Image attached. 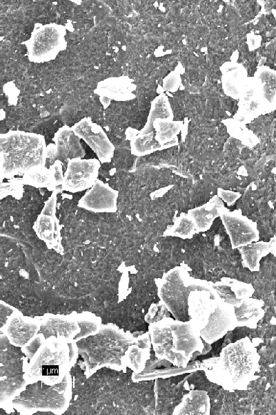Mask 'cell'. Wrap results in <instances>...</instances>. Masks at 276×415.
<instances>
[{
	"label": "cell",
	"mask_w": 276,
	"mask_h": 415,
	"mask_svg": "<svg viewBox=\"0 0 276 415\" xmlns=\"http://www.w3.org/2000/svg\"><path fill=\"white\" fill-rule=\"evenodd\" d=\"M133 344L144 348L141 335L135 338L130 331H125L115 324H102L97 334L76 342L77 363L87 376L103 367L121 370L127 366L125 356Z\"/></svg>",
	"instance_id": "cell-1"
},
{
	"label": "cell",
	"mask_w": 276,
	"mask_h": 415,
	"mask_svg": "<svg viewBox=\"0 0 276 415\" xmlns=\"http://www.w3.org/2000/svg\"><path fill=\"white\" fill-rule=\"evenodd\" d=\"M260 357L248 337L224 347L219 357L202 362L207 378L224 389L246 390L259 368Z\"/></svg>",
	"instance_id": "cell-2"
},
{
	"label": "cell",
	"mask_w": 276,
	"mask_h": 415,
	"mask_svg": "<svg viewBox=\"0 0 276 415\" xmlns=\"http://www.w3.org/2000/svg\"><path fill=\"white\" fill-rule=\"evenodd\" d=\"M148 333L156 357L177 367H186L193 353L204 349L200 331L190 320L166 317L149 324Z\"/></svg>",
	"instance_id": "cell-3"
},
{
	"label": "cell",
	"mask_w": 276,
	"mask_h": 415,
	"mask_svg": "<svg viewBox=\"0 0 276 415\" xmlns=\"http://www.w3.org/2000/svg\"><path fill=\"white\" fill-rule=\"evenodd\" d=\"M170 103L164 94L151 102L147 122L141 130L128 127L126 139L130 140L131 153L137 156L170 147L177 143V136L183 123L173 121Z\"/></svg>",
	"instance_id": "cell-4"
},
{
	"label": "cell",
	"mask_w": 276,
	"mask_h": 415,
	"mask_svg": "<svg viewBox=\"0 0 276 415\" xmlns=\"http://www.w3.org/2000/svg\"><path fill=\"white\" fill-rule=\"evenodd\" d=\"M0 181L23 175L37 165H45L47 146L44 137L38 133L11 130L0 135Z\"/></svg>",
	"instance_id": "cell-5"
},
{
	"label": "cell",
	"mask_w": 276,
	"mask_h": 415,
	"mask_svg": "<svg viewBox=\"0 0 276 415\" xmlns=\"http://www.w3.org/2000/svg\"><path fill=\"white\" fill-rule=\"evenodd\" d=\"M77 357L76 342L51 336L25 365L24 378L27 384L38 380L50 385L58 383L69 373Z\"/></svg>",
	"instance_id": "cell-6"
},
{
	"label": "cell",
	"mask_w": 276,
	"mask_h": 415,
	"mask_svg": "<svg viewBox=\"0 0 276 415\" xmlns=\"http://www.w3.org/2000/svg\"><path fill=\"white\" fill-rule=\"evenodd\" d=\"M72 394L71 376L68 373L55 385L38 380L28 383L11 400V404L22 412L50 411L63 414L68 408Z\"/></svg>",
	"instance_id": "cell-7"
},
{
	"label": "cell",
	"mask_w": 276,
	"mask_h": 415,
	"mask_svg": "<svg viewBox=\"0 0 276 415\" xmlns=\"http://www.w3.org/2000/svg\"><path fill=\"white\" fill-rule=\"evenodd\" d=\"M210 284L192 277L182 267H176L159 280L158 296L175 319L188 321V299L190 293Z\"/></svg>",
	"instance_id": "cell-8"
},
{
	"label": "cell",
	"mask_w": 276,
	"mask_h": 415,
	"mask_svg": "<svg viewBox=\"0 0 276 415\" xmlns=\"http://www.w3.org/2000/svg\"><path fill=\"white\" fill-rule=\"evenodd\" d=\"M0 403L11 401L27 385L24 378L26 355L12 344L6 334L0 336Z\"/></svg>",
	"instance_id": "cell-9"
},
{
	"label": "cell",
	"mask_w": 276,
	"mask_h": 415,
	"mask_svg": "<svg viewBox=\"0 0 276 415\" xmlns=\"http://www.w3.org/2000/svg\"><path fill=\"white\" fill-rule=\"evenodd\" d=\"M66 35V28L63 25L36 24L30 39L23 43L27 47L28 60L41 64L55 59L67 47Z\"/></svg>",
	"instance_id": "cell-10"
},
{
	"label": "cell",
	"mask_w": 276,
	"mask_h": 415,
	"mask_svg": "<svg viewBox=\"0 0 276 415\" xmlns=\"http://www.w3.org/2000/svg\"><path fill=\"white\" fill-rule=\"evenodd\" d=\"M58 192H53L45 202L44 207L33 225V229L39 239L43 241L48 249H54L63 255L64 249L61 244V230L63 225L56 216Z\"/></svg>",
	"instance_id": "cell-11"
},
{
	"label": "cell",
	"mask_w": 276,
	"mask_h": 415,
	"mask_svg": "<svg viewBox=\"0 0 276 415\" xmlns=\"http://www.w3.org/2000/svg\"><path fill=\"white\" fill-rule=\"evenodd\" d=\"M100 163L95 158L70 160L64 173L63 191L75 193L91 188L97 180Z\"/></svg>",
	"instance_id": "cell-12"
},
{
	"label": "cell",
	"mask_w": 276,
	"mask_h": 415,
	"mask_svg": "<svg viewBox=\"0 0 276 415\" xmlns=\"http://www.w3.org/2000/svg\"><path fill=\"white\" fill-rule=\"evenodd\" d=\"M71 129L89 145L101 163L111 161L115 146L101 126L93 122L90 118H84L75 123Z\"/></svg>",
	"instance_id": "cell-13"
},
{
	"label": "cell",
	"mask_w": 276,
	"mask_h": 415,
	"mask_svg": "<svg viewBox=\"0 0 276 415\" xmlns=\"http://www.w3.org/2000/svg\"><path fill=\"white\" fill-rule=\"evenodd\" d=\"M212 284L191 291L188 296L190 320L199 331L206 326L209 317L221 300Z\"/></svg>",
	"instance_id": "cell-14"
},
{
	"label": "cell",
	"mask_w": 276,
	"mask_h": 415,
	"mask_svg": "<svg viewBox=\"0 0 276 415\" xmlns=\"http://www.w3.org/2000/svg\"><path fill=\"white\" fill-rule=\"evenodd\" d=\"M55 144L47 146V158L50 163L59 160L66 167L68 161L75 158H83L86 155L80 140L68 126H63L55 133L53 138Z\"/></svg>",
	"instance_id": "cell-15"
},
{
	"label": "cell",
	"mask_w": 276,
	"mask_h": 415,
	"mask_svg": "<svg viewBox=\"0 0 276 415\" xmlns=\"http://www.w3.org/2000/svg\"><path fill=\"white\" fill-rule=\"evenodd\" d=\"M219 214L230 238L233 248L257 241L259 232L255 223L237 212H230L224 206Z\"/></svg>",
	"instance_id": "cell-16"
},
{
	"label": "cell",
	"mask_w": 276,
	"mask_h": 415,
	"mask_svg": "<svg viewBox=\"0 0 276 415\" xmlns=\"http://www.w3.org/2000/svg\"><path fill=\"white\" fill-rule=\"evenodd\" d=\"M237 326L235 307L221 300L210 315L206 326L200 331L201 338L210 344Z\"/></svg>",
	"instance_id": "cell-17"
},
{
	"label": "cell",
	"mask_w": 276,
	"mask_h": 415,
	"mask_svg": "<svg viewBox=\"0 0 276 415\" xmlns=\"http://www.w3.org/2000/svg\"><path fill=\"white\" fill-rule=\"evenodd\" d=\"M119 191L97 179L93 186L81 197L78 206L96 213H114L117 210Z\"/></svg>",
	"instance_id": "cell-18"
},
{
	"label": "cell",
	"mask_w": 276,
	"mask_h": 415,
	"mask_svg": "<svg viewBox=\"0 0 276 415\" xmlns=\"http://www.w3.org/2000/svg\"><path fill=\"white\" fill-rule=\"evenodd\" d=\"M270 110L263 100L255 81L248 77L239 98V109L233 118L244 124Z\"/></svg>",
	"instance_id": "cell-19"
},
{
	"label": "cell",
	"mask_w": 276,
	"mask_h": 415,
	"mask_svg": "<svg viewBox=\"0 0 276 415\" xmlns=\"http://www.w3.org/2000/svg\"><path fill=\"white\" fill-rule=\"evenodd\" d=\"M137 86L128 76L110 77L99 81L94 93L99 96V100L104 109H106L112 100L118 102L128 101L134 99L133 91Z\"/></svg>",
	"instance_id": "cell-20"
},
{
	"label": "cell",
	"mask_w": 276,
	"mask_h": 415,
	"mask_svg": "<svg viewBox=\"0 0 276 415\" xmlns=\"http://www.w3.org/2000/svg\"><path fill=\"white\" fill-rule=\"evenodd\" d=\"M37 318L40 320L38 334H42L45 339L54 336L72 341L80 331L74 315L46 313Z\"/></svg>",
	"instance_id": "cell-21"
},
{
	"label": "cell",
	"mask_w": 276,
	"mask_h": 415,
	"mask_svg": "<svg viewBox=\"0 0 276 415\" xmlns=\"http://www.w3.org/2000/svg\"><path fill=\"white\" fill-rule=\"evenodd\" d=\"M3 327L10 342L23 347L38 334L40 320L36 317L26 316L17 310Z\"/></svg>",
	"instance_id": "cell-22"
},
{
	"label": "cell",
	"mask_w": 276,
	"mask_h": 415,
	"mask_svg": "<svg viewBox=\"0 0 276 415\" xmlns=\"http://www.w3.org/2000/svg\"><path fill=\"white\" fill-rule=\"evenodd\" d=\"M220 69L224 93L229 97L239 100L248 78L246 69L242 64L234 62L224 63Z\"/></svg>",
	"instance_id": "cell-23"
},
{
	"label": "cell",
	"mask_w": 276,
	"mask_h": 415,
	"mask_svg": "<svg viewBox=\"0 0 276 415\" xmlns=\"http://www.w3.org/2000/svg\"><path fill=\"white\" fill-rule=\"evenodd\" d=\"M212 285L220 299L234 307L239 306L244 299L250 297L254 293L251 284L234 279L223 278L221 282Z\"/></svg>",
	"instance_id": "cell-24"
},
{
	"label": "cell",
	"mask_w": 276,
	"mask_h": 415,
	"mask_svg": "<svg viewBox=\"0 0 276 415\" xmlns=\"http://www.w3.org/2000/svg\"><path fill=\"white\" fill-rule=\"evenodd\" d=\"M210 401L204 390H193L186 394L173 410V415H209Z\"/></svg>",
	"instance_id": "cell-25"
},
{
	"label": "cell",
	"mask_w": 276,
	"mask_h": 415,
	"mask_svg": "<svg viewBox=\"0 0 276 415\" xmlns=\"http://www.w3.org/2000/svg\"><path fill=\"white\" fill-rule=\"evenodd\" d=\"M253 78L263 100L272 111L276 107V71L261 66L257 69Z\"/></svg>",
	"instance_id": "cell-26"
},
{
	"label": "cell",
	"mask_w": 276,
	"mask_h": 415,
	"mask_svg": "<svg viewBox=\"0 0 276 415\" xmlns=\"http://www.w3.org/2000/svg\"><path fill=\"white\" fill-rule=\"evenodd\" d=\"M223 206L222 200L216 196L202 206L190 210L188 214L197 232L206 231L210 228L214 219L219 216V208Z\"/></svg>",
	"instance_id": "cell-27"
},
{
	"label": "cell",
	"mask_w": 276,
	"mask_h": 415,
	"mask_svg": "<svg viewBox=\"0 0 276 415\" xmlns=\"http://www.w3.org/2000/svg\"><path fill=\"white\" fill-rule=\"evenodd\" d=\"M263 305L262 301L249 297L244 299L239 306L235 307L237 326L255 329L264 316Z\"/></svg>",
	"instance_id": "cell-28"
},
{
	"label": "cell",
	"mask_w": 276,
	"mask_h": 415,
	"mask_svg": "<svg viewBox=\"0 0 276 415\" xmlns=\"http://www.w3.org/2000/svg\"><path fill=\"white\" fill-rule=\"evenodd\" d=\"M21 181L24 185L37 188L46 187L49 191L60 193L55 181L54 169L51 165L49 168L45 165L32 167L23 175Z\"/></svg>",
	"instance_id": "cell-29"
},
{
	"label": "cell",
	"mask_w": 276,
	"mask_h": 415,
	"mask_svg": "<svg viewBox=\"0 0 276 415\" xmlns=\"http://www.w3.org/2000/svg\"><path fill=\"white\" fill-rule=\"evenodd\" d=\"M273 242H256L239 248L242 257L243 266L251 271L259 270V261L262 257L273 252Z\"/></svg>",
	"instance_id": "cell-30"
},
{
	"label": "cell",
	"mask_w": 276,
	"mask_h": 415,
	"mask_svg": "<svg viewBox=\"0 0 276 415\" xmlns=\"http://www.w3.org/2000/svg\"><path fill=\"white\" fill-rule=\"evenodd\" d=\"M74 316L80 328L79 332L73 338L75 342L95 335L99 331L102 322L101 318L96 315L84 312L75 314Z\"/></svg>",
	"instance_id": "cell-31"
},
{
	"label": "cell",
	"mask_w": 276,
	"mask_h": 415,
	"mask_svg": "<svg viewBox=\"0 0 276 415\" xmlns=\"http://www.w3.org/2000/svg\"><path fill=\"white\" fill-rule=\"evenodd\" d=\"M150 348H142L137 344L131 345L125 356L127 366L135 373L141 372L150 358Z\"/></svg>",
	"instance_id": "cell-32"
},
{
	"label": "cell",
	"mask_w": 276,
	"mask_h": 415,
	"mask_svg": "<svg viewBox=\"0 0 276 415\" xmlns=\"http://www.w3.org/2000/svg\"><path fill=\"white\" fill-rule=\"evenodd\" d=\"M222 122L226 126L228 132L233 137L240 140L248 147H253L258 142L257 137L250 131L244 124L234 118L226 119Z\"/></svg>",
	"instance_id": "cell-33"
},
{
	"label": "cell",
	"mask_w": 276,
	"mask_h": 415,
	"mask_svg": "<svg viewBox=\"0 0 276 415\" xmlns=\"http://www.w3.org/2000/svg\"><path fill=\"white\" fill-rule=\"evenodd\" d=\"M197 232L195 225L188 214H181L166 231L170 236L182 239L191 238Z\"/></svg>",
	"instance_id": "cell-34"
},
{
	"label": "cell",
	"mask_w": 276,
	"mask_h": 415,
	"mask_svg": "<svg viewBox=\"0 0 276 415\" xmlns=\"http://www.w3.org/2000/svg\"><path fill=\"white\" fill-rule=\"evenodd\" d=\"M23 185L21 179L13 178L8 183H1L0 199L11 195L17 199H20L23 194Z\"/></svg>",
	"instance_id": "cell-35"
},
{
	"label": "cell",
	"mask_w": 276,
	"mask_h": 415,
	"mask_svg": "<svg viewBox=\"0 0 276 415\" xmlns=\"http://www.w3.org/2000/svg\"><path fill=\"white\" fill-rule=\"evenodd\" d=\"M168 310L163 303L152 304L145 315L144 319L146 323L150 324L159 322L166 317Z\"/></svg>",
	"instance_id": "cell-36"
},
{
	"label": "cell",
	"mask_w": 276,
	"mask_h": 415,
	"mask_svg": "<svg viewBox=\"0 0 276 415\" xmlns=\"http://www.w3.org/2000/svg\"><path fill=\"white\" fill-rule=\"evenodd\" d=\"M45 340L44 336L42 334L39 333L22 347L23 351L26 355L25 365L30 362Z\"/></svg>",
	"instance_id": "cell-37"
},
{
	"label": "cell",
	"mask_w": 276,
	"mask_h": 415,
	"mask_svg": "<svg viewBox=\"0 0 276 415\" xmlns=\"http://www.w3.org/2000/svg\"><path fill=\"white\" fill-rule=\"evenodd\" d=\"M181 82L179 73L177 70L170 73L163 80L164 89L169 92H175L178 90Z\"/></svg>",
	"instance_id": "cell-38"
},
{
	"label": "cell",
	"mask_w": 276,
	"mask_h": 415,
	"mask_svg": "<svg viewBox=\"0 0 276 415\" xmlns=\"http://www.w3.org/2000/svg\"><path fill=\"white\" fill-rule=\"evenodd\" d=\"M17 311L11 305L1 300L0 302V327L2 329L7 323L9 317Z\"/></svg>",
	"instance_id": "cell-39"
},
{
	"label": "cell",
	"mask_w": 276,
	"mask_h": 415,
	"mask_svg": "<svg viewBox=\"0 0 276 415\" xmlns=\"http://www.w3.org/2000/svg\"><path fill=\"white\" fill-rule=\"evenodd\" d=\"M218 196L228 205H230L240 196L239 193L226 191L221 189L218 190Z\"/></svg>",
	"instance_id": "cell-40"
},
{
	"label": "cell",
	"mask_w": 276,
	"mask_h": 415,
	"mask_svg": "<svg viewBox=\"0 0 276 415\" xmlns=\"http://www.w3.org/2000/svg\"><path fill=\"white\" fill-rule=\"evenodd\" d=\"M262 38L259 35L253 33H249L247 35V44L250 51L254 50L259 47Z\"/></svg>",
	"instance_id": "cell-41"
},
{
	"label": "cell",
	"mask_w": 276,
	"mask_h": 415,
	"mask_svg": "<svg viewBox=\"0 0 276 415\" xmlns=\"http://www.w3.org/2000/svg\"><path fill=\"white\" fill-rule=\"evenodd\" d=\"M273 253L276 257V241L273 242Z\"/></svg>",
	"instance_id": "cell-42"
},
{
	"label": "cell",
	"mask_w": 276,
	"mask_h": 415,
	"mask_svg": "<svg viewBox=\"0 0 276 415\" xmlns=\"http://www.w3.org/2000/svg\"><path fill=\"white\" fill-rule=\"evenodd\" d=\"M273 12L275 17L276 18V10H273Z\"/></svg>",
	"instance_id": "cell-43"
}]
</instances>
